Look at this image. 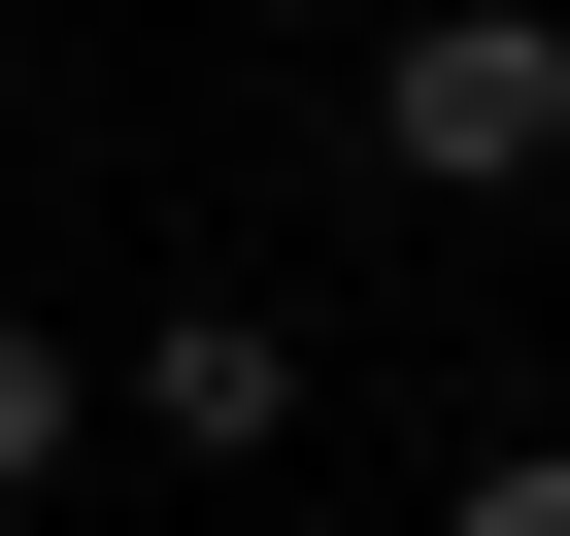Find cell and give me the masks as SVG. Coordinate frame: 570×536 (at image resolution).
<instances>
[{
    "instance_id": "6da1fadb",
    "label": "cell",
    "mask_w": 570,
    "mask_h": 536,
    "mask_svg": "<svg viewBox=\"0 0 570 536\" xmlns=\"http://www.w3.org/2000/svg\"><path fill=\"white\" fill-rule=\"evenodd\" d=\"M370 168L403 201H537L570 168V0H403L370 34Z\"/></svg>"
},
{
    "instance_id": "7a4b0ae2",
    "label": "cell",
    "mask_w": 570,
    "mask_h": 536,
    "mask_svg": "<svg viewBox=\"0 0 570 536\" xmlns=\"http://www.w3.org/2000/svg\"><path fill=\"white\" fill-rule=\"evenodd\" d=\"M101 403H135L168 469H268V436H303V336H268V302H168V336H135Z\"/></svg>"
},
{
    "instance_id": "3957f363",
    "label": "cell",
    "mask_w": 570,
    "mask_h": 536,
    "mask_svg": "<svg viewBox=\"0 0 570 536\" xmlns=\"http://www.w3.org/2000/svg\"><path fill=\"white\" fill-rule=\"evenodd\" d=\"M68 436H101V369H68L35 302H0V503H68Z\"/></svg>"
},
{
    "instance_id": "277c9868",
    "label": "cell",
    "mask_w": 570,
    "mask_h": 536,
    "mask_svg": "<svg viewBox=\"0 0 570 536\" xmlns=\"http://www.w3.org/2000/svg\"><path fill=\"white\" fill-rule=\"evenodd\" d=\"M436 536H570V436H503V469H470V503H436Z\"/></svg>"
}]
</instances>
